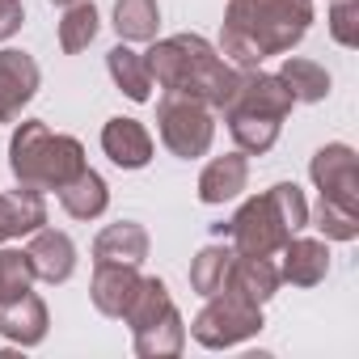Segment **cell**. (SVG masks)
Returning <instances> with one entry per match:
<instances>
[{
    "instance_id": "cell-27",
    "label": "cell",
    "mask_w": 359,
    "mask_h": 359,
    "mask_svg": "<svg viewBox=\"0 0 359 359\" xmlns=\"http://www.w3.org/2000/svg\"><path fill=\"white\" fill-rule=\"evenodd\" d=\"M97 26H102V18H97V9H93V0H76V5L64 9V22H60V47H64L68 55H81V51L97 39Z\"/></svg>"
},
{
    "instance_id": "cell-1",
    "label": "cell",
    "mask_w": 359,
    "mask_h": 359,
    "mask_svg": "<svg viewBox=\"0 0 359 359\" xmlns=\"http://www.w3.org/2000/svg\"><path fill=\"white\" fill-rule=\"evenodd\" d=\"M313 26V0H229L220 26V55L233 68H258L292 51Z\"/></svg>"
},
{
    "instance_id": "cell-14",
    "label": "cell",
    "mask_w": 359,
    "mask_h": 359,
    "mask_svg": "<svg viewBox=\"0 0 359 359\" xmlns=\"http://www.w3.org/2000/svg\"><path fill=\"white\" fill-rule=\"evenodd\" d=\"M102 152L118 165V169H144L152 161V135L140 118H110L102 127Z\"/></svg>"
},
{
    "instance_id": "cell-20",
    "label": "cell",
    "mask_w": 359,
    "mask_h": 359,
    "mask_svg": "<svg viewBox=\"0 0 359 359\" xmlns=\"http://www.w3.org/2000/svg\"><path fill=\"white\" fill-rule=\"evenodd\" d=\"M106 68H110L114 85H118L131 102H148V97H152L148 64H144V55H140V51H131L127 43H118V47H110V51H106Z\"/></svg>"
},
{
    "instance_id": "cell-24",
    "label": "cell",
    "mask_w": 359,
    "mask_h": 359,
    "mask_svg": "<svg viewBox=\"0 0 359 359\" xmlns=\"http://www.w3.org/2000/svg\"><path fill=\"white\" fill-rule=\"evenodd\" d=\"M224 123H229V135L237 140V148L245 156H262L275 148L279 140V118H262V114H237V110H224Z\"/></svg>"
},
{
    "instance_id": "cell-9",
    "label": "cell",
    "mask_w": 359,
    "mask_h": 359,
    "mask_svg": "<svg viewBox=\"0 0 359 359\" xmlns=\"http://www.w3.org/2000/svg\"><path fill=\"white\" fill-rule=\"evenodd\" d=\"M39 81H43V72H39L34 55H26L18 47L0 51V123H18L22 118V110L39 93Z\"/></svg>"
},
{
    "instance_id": "cell-10",
    "label": "cell",
    "mask_w": 359,
    "mask_h": 359,
    "mask_svg": "<svg viewBox=\"0 0 359 359\" xmlns=\"http://www.w3.org/2000/svg\"><path fill=\"white\" fill-rule=\"evenodd\" d=\"M140 266L131 262H93V283H89V300L102 317H123L135 287H140Z\"/></svg>"
},
{
    "instance_id": "cell-6",
    "label": "cell",
    "mask_w": 359,
    "mask_h": 359,
    "mask_svg": "<svg viewBox=\"0 0 359 359\" xmlns=\"http://www.w3.org/2000/svg\"><path fill=\"white\" fill-rule=\"evenodd\" d=\"M262 330V309L250 304V300H237L229 292H216L208 296V304L199 309V317L191 321V334L199 346L208 351H224V346H237L245 338H254Z\"/></svg>"
},
{
    "instance_id": "cell-13",
    "label": "cell",
    "mask_w": 359,
    "mask_h": 359,
    "mask_svg": "<svg viewBox=\"0 0 359 359\" xmlns=\"http://www.w3.org/2000/svg\"><path fill=\"white\" fill-rule=\"evenodd\" d=\"M47 325H51V317H47L43 296H34V287L9 304H0V338L13 346H39L47 338Z\"/></svg>"
},
{
    "instance_id": "cell-3",
    "label": "cell",
    "mask_w": 359,
    "mask_h": 359,
    "mask_svg": "<svg viewBox=\"0 0 359 359\" xmlns=\"http://www.w3.org/2000/svg\"><path fill=\"white\" fill-rule=\"evenodd\" d=\"M309 224V203L296 182H275L266 195H254L237 208V216L224 224V237L233 241L237 254L250 258H271L287 245Z\"/></svg>"
},
{
    "instance_id": "cell-32",
    "label": "cell",
    "mask_w": 359,
    "mask_h": 359,
    "mask_svg": "<svg viewBox=\"0 0 359 359\" xmlns=\"http://www.w3.org/2000/svg\"><path fill=\"white\" fill-rule=\"evenodd\" d=\"M51 5H64V9H68V5H76V0H51Z\"/></svg>"
},
{
    "instance_id": "cell-26",
    "label": "cell",
    "mask_w": 359,
    "mask_h": 359,
    "mask_svg": "<svg viewBox=\"0 0 359 359\" xmlns=\"http://www.w3.org/2000/svg\"><path fill=\"white\" fill-rule=\"evenodd\" d=\"M233 245H203L191 262V287L208 300L224 287V275H229V262H233Z\"/></svg>"
},
{
    "instance_id": "cell-16",
    "label": "cell",
    "mask_w": 359,
    "mask_h": 359,
    "mask_svg": "<svg viewBox=\"0 0 359 359\" xmlns=\"http://www.w3.org/2000/svg\"><path fill=\"white\" fill-rule=\"evenodd\" d=\"M279 254H283L279 279H287L296 287H317L330 275V250L317 237H287V245Z\"/></svg>"
},
{
    "instance_id": "cell-31",
    "label": "cell",
    "mask_w": 359,
    "mask_h": 359,
    "mask_svg": "<svg viewBox=\"0 0 359 359\" xmlns=\"http://www.w3.org/2000/svg\"><path fill=\"white\" fill-rule=\"evenodd\" d=\"M26 22V9H22V0H0V43L13 39Z\"/></svg>"
},
{
    "instance_id": "cell-30",
    "label": "cell",
    "mask_w": 359,
    "mask_h": 359,
    "mask_svg": "<svg viewBox=\"0 0 359 359\" xmlns=\"http://www.w3.org/2000/svg\"><path fill=\"white\" fill-rule=\"evenodd\" d=\"M330 34L342 47H359V0H334V9H330Z\"/></svg>"
},
{
    "instance_id": "cell-5",
    "label": "cell",
    "mask_w": 359,
    "mask_h": 359,
    "mask_svg": "<svg viewBox=\"0 0 359 359\" xmlns=\"http://www.w3.org/2000/svg\"><path fill=\"white\" fill-rule=\"evenodd\" d=\"M156 131L173 156L195 161L216 140V110L195 102V97H182V93H165L156 106Z\"/></svg>"
},
{
    "instance_id": "cell-23",
    "label": "cell",
    "mask_w": 359,
    "mask_h": 359,
    "mask_svg": "<svg viewBox=\"0 0 359 359\" xmlns=\"http://www.w3.org/2000/svg\"><path fill=\"white\" fill-rule=\"evenodd\" d=\"M131 338H135L140 359H173L187 346V321H182V313H169L165 321H156L148 330H135Z\"/></svg>"
},
{
    "instance_id": "cell-12",
    "label": "cell",
    "mask_w": 359,
    "mask_h": 359,
    "mask_svg": "<svg viewBox=\"0 0 359 359\" xmlns=\"http://www.w3.org/2000/svg\"><path fill=\"white\" fill-rule=\"evenodd\" d=\"M34 241L26 245V258L34 266V279L43 283H68L72 271H76V245L68 233H55V229H34L30 233Z\"/></svg>"
},
{
    "instance_id": "cell-21",
    "label": "cell",
    "mask_w": 359,
    "mask_h": 359,
    "mask_svg": "<svg viewBox=\"0 0 359 359\" xmlns=\"http://www.w3.org/2000/svg\"><path fill=\"white\" fill-rule=\"evenodd\" d=\"M279 81H283V85H287V93H292L296 102H304V106H313V102H325V97H330V72H325L321 64L304 60V55H287V60H283V68H279Z\"/></svg>"
},
{
    "instance_id": "cell-11",
    "label": "cell",
    "mask_w": 359,
    "mask_h": 359,
    "mask_svg": "<svg viewBox=\"0 0 359 359\" xmlns=\"http://www.w3.org/2000/svg\"><path fill=\"white\" fill-rule=\"evenodd\" d=\"M279 266L271 262V258H250V254H233V262H229V275H224V287L220 292H229V296H237V300H250V304H266L275 292H279Z\"/></svg>"
},
{
    "instance_id": "cell-4",
    "label": "cell",
    "mask_w": 359,
    "mask_h": 359,
    "mask_svg": "<svg viewBox=\"0 0 359 359\" xmlns=\"http://www.w3.org/2000/svg\"><path fill=\"white\" fill-rule=\"evenodd\" d=\"M9 169L18 177V187L30 191H60L85 169V148L72 135L51 131L43 118L18 123L9 140Z\"/></svg>"
},
{
    "instance_id": "cell-2",
    "label": "cell",
    "mask_w": 359,
    "mask_h": 359,
    "mask_svg": "<svg viewBox=\"0 0 359 359\" xmlns=\"http://www.w3.org/2000/svg\"><path fill=\"white\" fill-rule=\"evenodd\" d=\"M144 64H148L152 85H161L165 93L195 97V102H203L212 110H224V102L237 89V72H241L203 34L161 39L152 51H144Z\"/></svg>"
},
{
    "instance_id": "cell-19",
    "label": "cell",
    "mask_w": 359,
    "mask_h": 359,
    "mask_svg": "<svg viewBox=\"0 0 359 359\" xmlns=\"http://www.w3.org/2000/svg\"><path fill=\"white\" fill-rule=\"evenodd\" d=\"M55 195H60V208H64L72 220H97V216L110 208V187H106V177L93 173L89 165L72 177L68 187H60Z\"/></svg>"
},
{
    "instance_id": "cell-29",
    "label": "cell",
    "mask_w": 359,
    "mask_h": 359,
    "mask_svg": "<svg viewBox=\"0 0 359 359\" xmlns=\"http://www.w3.org/2000/svg\"><path fill=\"white\" fill-rule=\"evenodd\" d=\"M313 229H317L325 241H355V237H359V212L321 199V203H317V216H313Z\"/></svg>"
},
{
    "instance_id": "cell-17",
    "label": "cell",
    "mask_w": 359,
    "mask_h": 359,
    "mask_svg": "<svg viewBox=\"0 0 359 359\" xmlns=\"http://www.w3.org/2000/svg\"><path fill=\"white\" fill-rule=\"evenodd\" d=\"M43 224H47L43 191L18 187V191H5V195H0V245L13 241V237H30V233L43 229Z\"/></svg>"
},
{
    "instance_id": "cell-15",
    "label": "cell",
    "mask_w": 359,
    "mask_h": 359,
    "mask_svg": "<svg viewBox=\"0 0 359 359\" xmlns=\"http://www.w3.org/2000/svg\"><path fill=\"white\" fill-rule=\"evenodd\" d=\"M245 182H250V161H245V152L241 148L237 152H224V156L208 161V169L199 173V199L208 208L229 203V199H237L245 191Z\"/></svg>"
},
{
    "instance_id": "cell-25",
    "label": "cell",
    "mask_w": 359,
    "mask_h": 359,
    "mask_svg": "<svg viewBox=\"0 0 359 359\" xmlns=\"http://www.w3.org/2000/svg\"><path fill=\"white\" fill-rule=\"evenodd\" d=\"M161 26L156 0H118L114 5V30L123 43H152Z\"/></svg>"
},
{
    "instance_id": "cell-28",
    "label": "cell",
    "mask_w": 359,
    "mask_h": 359,
    "mask_svg": "<svg viewBox=\"0 0 359 359\" xmlns=\"http://www.w3.org/2000/svg\"><path fill=\"white\" fill-rule=\"evenodd\" d=\"M34 287V266L26 250H0V304H9Z\"/></svg>"
},
{
    "instance_id": "cell-7",
    "label": "cell",
    "mask_w": 359,
    "mask_h": 359,
    "mask_svg": "<svg viewBox=\"0 0 359 359\" xmlns=\"http://www.w3.org/2000/svg\"><path fill=\"white\" fill-rule=\"evenodd\" d=\"M309 177L313 187L321 191V199L359 212V161L351 144H325L313 152L309 161Z\"/></svg>"
},
{
    "instance_id": "cell-22",
    "label": "cell",
    "mask_w": 359,
    "mask_h": 359,
    "mask_svg": "<svg viewBox=\"0 0 359 359\" xmlns=\"http://www.w3.org/2000/svg\"><path fill=\"white\" fill-rule=\"evenodd\" d=\"M169 313H177V304H173L169 287H165L161 279H140V287H135V296H131V304H127L123 321H127V325H131V334H135V330H148V325L165 321Z\"/></svg>"
},
{
    "instance_id": "cell-18",
    "label": "cell",
    "mask_w": 359,
    "mask_h": 359,
    "mask_svg": "<svg viewBox=\"0 0 359 359\" xmlns=\"http://www.w3.org/2000/svg\"><path fill=\"white\" fill-rule=\"evenodd\" d=\"M144 258H148V229L135 224V220L106 224L93 241V262H131V266H140Z\"/></svg>"
},
{
    "instance_id": "cell-8",
    "label": "cell",
    "mask_w": 359,
    "mask_h": 359,
    "mask_svg": "<svg viewBox=\"0 0 359 359\" xmlns=\"http://www.w3.org/2000/svg\"><path fill=\"white\" fill-rule=\"evenodd\" d=\"M296 106V97L287 93V85L279 81V72H258V68H241L237 72V89L224 102V110L237 114H262V118H287Z\"/></svg>"
}]
</instances>
